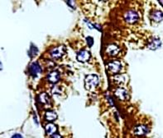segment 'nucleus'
<instances>
[{
  "label": "nucleus",
  "instance_id": "6ab92c4d",
  "mask_svg": "<svg viewBox=\"0 0 163 138\" xmlns=\"http://www.w3.org/2000/svg\"><path fill=\"white\" fill-rule=\"evenodd\" d=\"M51 138H62V137H61L59 134H55L52 136V137Z\"/></svg>",
  "mask_w": 163,
  "mask_h": 138
},
{
  "label": "nucleus",
  "instance_id": "dca6fc26",
  "mask_svg": "<svg viewBox=\"0 0 163 138\" xmlns=\"http://www.w3.org/2000/svg\"><path fill=\"white\" fill-rule=\"evenodd\" d=\"M38 53V49L36 47V46L32 45H31V48H30V56L31 57H34Z\"/></svg>",
  "mask_w": 163,
  "mask_h": 138
},
{
  "label": "nucleus",
  "instance_id": "9d476101",
  "mask_svg": "<svg viewBox=\"0 0 163 138\" xmlns=\"http://www.w3.org/2000/svg\"><path fill=\"white\" fill-rule=\"evenodd\" d=\"M45 130H46V132H47V135L53 136V135L56 134V132L57 131V127L53 123H48L45 126Z\"/></svg>",
  "mask_w": 163,
  "mask_h": 138
},
{
  "label": "nucleus",
  "instance_id": "0eeeda50",
  "mask_svg": "<svg viewBox=\"0 0 163 138\" xmlns=\"http://www.w3.org/2000/svg\"><path fill=\"white\" fill-rule=\"evenodd\" d=\"M29 69H30L31 74L32 76H34V77H37L42 72V68H41V67L39 66L37 63H32L31 65H30Z\"/></svg>",
  "mask_w": 163,
  "mask_h": 138
},
{
  "label": "nucleus",
  "instance_id": "7ed1b4c3",
  "mask_svg": "<svg viewBox=\"0 0 163 138\" xmlns=\"http://www.w3.org/2000/svg\"><path fill=\"white\" fill-rule=\"evenodd\" d=\"M124 19L125 21L128 23H132L136 22L138 20V14L137 12L135 11H128L125 13L124 15Z\"/></svg>",
  "mask_w": 163,
  "mask_h": 138
},
{
  "label": "nucleus",
  "instance_id": "aec40b11",
  "mask_svg": "<svg viewBox=\"0 0 163 138\" xmlns=\"http://www.w3.org/2000/svg\"><path fill=\"white\" fill-rule=\"evenodd\" d=\"M159 3L163 6V0H159Z\"/></svg>",
  "mask_w": 163,
  "mask_h": 138
},
{
  "label": "nucleus",
  "instance_id": "a211bd4d",
  "mask_svg": "<svg viewBox=\"0 0 163 138\" xmlns=\"http://www.w3.org/2000/svg\"><path fill=\"white\" fill-rule=\"evenodd\" d=\"M12 138H23V137H22L20 134H15L12 136Z\"/></svg>",
  "mask_w": 163,
  "mask_h": 138
},
{
  "label": "nucleus",
  "instance_id": "f3484780",
  "mask_svg": "<svg viewBox=\"0 0 163 138\" xmlns=\"http://www.w3.org/2000/svg\"><path fill=\"white\" fill-rule=\"evenodd\" d=\"M86 40H87V42H88V45H89V46H92L94 44V40L92 37H90V36H89V37H87L86 38Z\"/></svg>",
  "mask_w": 163,
  "mask_h": 138
},
{
  "label": "nucleus",
  "instance_id": "2eb2a0df",
  "mask_svg": "<svg viewBox=\"0 0 163 138\" xmlns=\"http://www.w3.org/2000/svg\"><path fill=\"white\" fill-rule=\"evenodd\" d=\"M39 100H40V102L43 104H48L49 103V97L46 93H42L39 96Z\"/></svg>",
  "mask_w": 163,
  "mask_h": 138
},
{
  "label": "nucleus",
  "instance_id": "1a4fd4ad",
  "mask_svg": "<svg viewBox=\"0 0 163 138\" xmlns=\"http://www.w3.org/2000/svg\"><path fill=\"white\" fill-rule=\"evenodd\" d=\"M47 79L48 80L51 82V83H56L60 79V74L57 71H53V72H50L48 76H47Z\"/></svg>",
  "mask_w": 163,
  "mask_h": 138
},
{
  "label": "nucleus",
  "instance_id": "6e6552de",
  "mask_svg": "<svg viewBox=\"0 0 163 138\" xmlns=\"http://www.w3.org/2000/svg\"><path fill=\"white\" fill-rule=\"evenodd\" d=\"M115 96L121 100H126L128 97V92H127V91L124 88L117 89L116 91H115Z\"/></svg>",
  "mask_w": 163,
  "mask_h": 138
},
{
  "label": "nucleus",
  "instance_id": "39448f33",
  "mask_svg": "<svg viewBox=\"0 0 163 138\" xmlns=\"http://www.w3.org/2000/svg\"><path fill=\"white\" fill-rule=\"evenodd\" d=\"M76 58H77V60L79 62L86 63V62L89 60V58H90V54H89V51H87V50H81V51H80L78 53Z\"/></svg>",
  "mask_w": 163,
  "mask_h": 138
},
{
  "label": "nucleus",
  "instance_id": "9b49d317",
  "mask_svg": "<svg viewBox=\"0 0 163 138\" xmlns=\"http://www.w3.org/2000/svg\"><path fill=\"white\" fill-rule=\"evenodd\" d=\"M151 18L156 22H159L163 19V12L162 11H155L151 13Z\"/></svg>",
  "mask_w": 163,
  "mask_h": 138
},
{
  "label": "nucleus",
  "instance_id": "ddd939ff",
  "mask_svg": "<svg viewBox=\"0 0 163 138\" xmlns=\"http://www.w3.org/2000/svg\"><path fill=\"white\" fill-rule=\"evenodd\" d=\"M161 45H162V42H161V40H160L159 39L154 38L153 40H151V42H150L149 45H148V48L150 50H156L161 46Z\"/></svg>",
  "mask_w": 163,
  "mask_h": 138
},
{
  "label": "nucleus",
  "instance_id": "f257e3e1",
  "mask_svg": "<svg viewBox=\"0 0 163 138\" xmlns=\"http://www.w3.org/2000/svg\"><path fill=\"white\" fill-rule=\"evenodd\" d=\"M99 77L97 75H94V74H90L86 76V79H85V86H86V88L89 91H91L94 89L99 84Z\"/></svg>",
  "mask_w": 163,
  "mask_h": 138
},
{
  "label": "nucleus",
  "instance_id": "f03ea898",
  "mask_svg": "<svg viewBox=\"0 0 163 138\" xmlns=\"http://www.w3.org/2000/svg\"><path fill=\"white\" fill-rule=\"evenodd\" d=\"M65 53H66V47L64 45H61L50 51V56L54 58H60L62 57Z\"/></svg>",
  "mask_w": 163,
  "mask_h": 138
},
{
  "label": "nucleus",
  "instance_id": "20e7f679",
  "mask_svg": "<svg viewBox=\"0 0 163 138\" xmlns=\"http://www.w3.org/2000/svg\"><path fill=\"white\" fill-rule=\"evenodd\" d=\"M107 68L109 69V72L113 73H118L122 68V64L120 62L118 61H113L109 63V64L107 65Z\"/></svg>",
  "mask_w": 163,
  "mask_h": 138
},
{
  "label": "nucleus",
  "instance_id": "423d86ee",
  "mask_svg": "<svg viewBox=\"0 0 163 138\" xmlns=\"http://www.w3.org/2000/svg\"><path fill=\"white\" fill-rule=\"evenodd\" d=\"M148 127L145 125H139L134 128V133L137 136H144L148 133Z\"/></svg>",
  "mask_w": 163,
  "mask_h": 138
},
{
  "label": "nucleus",
  "instance_id": "4468645a",
  "mask_svg": "<svg viewBox=\"0 0 163 138\" xmlns=\"http://www.w3.org/2000/svg\"><path fill=\"white\" fill-rule=\"evenodd\" d=\"M45 118L47 119V121H50V122H52V121H55L56 118H57V114L53 111H47L45 114Z\"/></svg>",
  "mask_w": 163,
  "mask_h": 138
},
{
  "label": "nucleus",
  "instance_id": "f8f14e48",
  "mask_svg": "<svg viewBox=\"0 0 163 138\" xmlns=\"http://www.w3.org/2000/svg\"><path fill=\"white\" fill-rule=\"evenodd\" d=\"M119 47L118 46L115 45H110L107 48V53L110 55H116V54H118L119 52Z\"/></svg>",
  "mask_w": 163,
  "mask_h": 138
}]
</instances>
